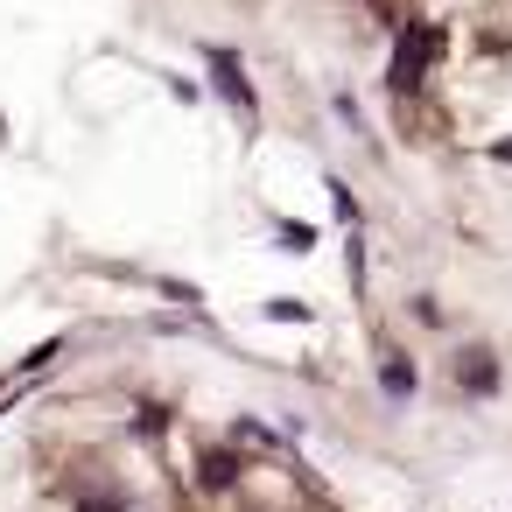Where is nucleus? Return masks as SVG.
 <instances>
[{
  "mask_svg": "<svg viewBox=\"0 0 512 512\" xmlns=\"http://www.w3.org/2000/svg\"><path fill=\"white\" fill-rule=\"evenodd\" d=\"M204 71L218 78V99H225L239 120H253V106H260V99H253V78H246V64H239L225 43H204Z\"/></svg>",
  "mask_w": 512,
  "mask_h": 512,
  "instance_id": "nucleus-1",
  "label": "nucleus"
},
{
  "mask_svg": "<svg viewBox=\"0 0 512 512\" xmlns=\"http://www.w3.org/2000/svg\"><path fill=\"white\" fill-rule=\"evenodd\" d=\"M456 386H463L470 400L498 393V386H505V379H498V351H484V344H463V351H456Z\"/></svg>",
  "mask_w": 512,
  "mask_h": 512,
  "instance_id": "nucleus-2",
  "label": "nucleus"
},
{
  "mask_svg": "<svg viewBox=\"0 0 512 512\" xmlns=\"http://www.w3.org/2000/svg\"><path fill=\"white\" fill-rule=\"evenodd\" d=\"M428 50H435V36H428V29H407V43H400V64H393V85H400V92H407V85L421 78Z\"/></svg>",
  "mask_w": 512,
  "mask_h": 512,
  "instance_id": "nucleus-3",
  "label": "nucleus"
},
{
  "mask_svg": "<svg viewBox=\"0 0 512 512\" xmlns=\"http://www.w3.org/2000/svg\"><path fill=\"white\" fill-rule=\"evenodd\" d=\"M379 386H386V400H414V365H407L400 351H386V365H379Z\"/></svg>",
  "mask_w": 512,
  "mask_h": 512,
  "instance_id": "nucleus-4",
  "label": "nucleus"
},
{
  "mask_svg": "<svg viewBox=\"0 0 512 512\" xmlns=\"http://www.w3.org/2000/svg\"><path fill=\"white\" fill-rule=\"evenodd\" d=\"M260 316H274V323H309V302H295V295H274Z\"/></svg>",
  "mask_w": 512,
  "mask_h": 512,
  "instance_id": "nucleus-5",
  "label": "nucleus"
},
{
  "mask_svg": "<svg viewBox=\"0 0 512 512\" xmlns=\"http://www.w3.org/2000/svg\"><path fill=\"white\" fill-rule=\"evenodd\" d=\"M330 204H337V218L358 232V197H351V183H337V176H330Z\"/></svg>",
  "mask_w": 512,
  "mask_h": 512,
  "instance_id": "nucleus-6",
  "label": "nucleus"
},
{
  "mask_svg": "<svg viewBox=\"0 0 512 512\" xmlns=\"http://www.w3.org/2000/svg\"><path fill=\"white\" fill-rule=\"evenodd\" d=\"M281 246H288V253H309V246H316V239H309V232H302V225H281Z\"/></svg>",
  "mask_w": 512,
  "mask_h": 512,
  "instance_id": "nucleus-7",
  "label": "nucleus"
},
{
  "mask_svg": "<svg viewBox=\"0 0 512 512\" xmlns=\"http://www.w3.org/2000/svg\"><path fill=\"white\" fill-rule=\"evenodd\" d=\"M491 155H498V162H512V141H498V148H491Z\"/></svg>",
  "mask_w": 512,
  "mask_h": 512,
  "instance_id": "nucleus-8",
  "label": "nucleus"
}]
</instances>
